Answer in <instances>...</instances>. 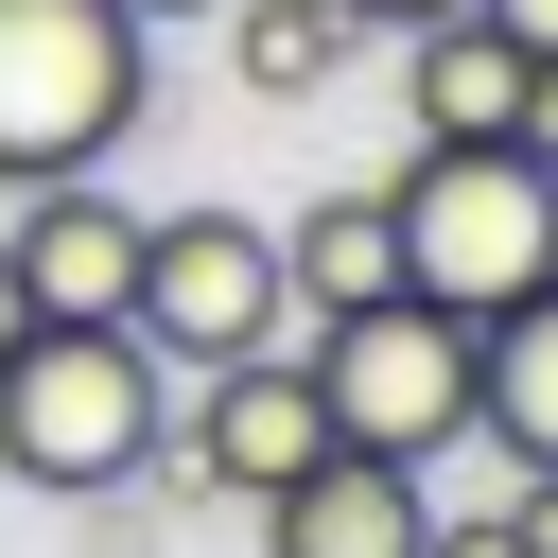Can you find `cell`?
<instances>
[{
	"mask_svg": "<svg viewBox=\"0 0 558 558\" xmlns=\"http://www.w3.org/2000/svg\"><path fill=\"white\" fill-rule=\"evenodd\" d=\"M384 244H401V296H418V314L488 331L506 296L558 279V174H541L523 140H418V157L384 174Z\"/></svg>",
	"mask_w": 558,
	"mask_h": 558,
	"instance_id": "cell-1",
	"label": "cell"
},
{
	"mask_svg": "<svg viewBox=\"0 0 558 558\" xmlns=\"http://www.w3.org/2000/svg\"><path fill=\"white\" fill-rule=\"evenodd\" d=\"M157 436H174V418H157V349H140V331H105V314H35V331L0 349V471H17V488H52V506H122Z\"/></svg>",
	"mask_w": 558,
	"mask_h": 558,
	"instance_id": "cell-2",
	"label": "cell"
},
{
	"mask_svg": "<svg viewBox=\"0 0 558 558\" xmlns=\"http://www.w3.org/2000/svg\"><path fill=\"white\" fill-rule=\"evenodd\" d=\"M140 87H157V52H140L122 0H0V192L105 174Z\"/></svg>",
	"mask_w": 558,
	"mask_h": 558,
	"instance_id": "cell-3",
	"label": "cell"
},
{
	"mask_svg": "<svg viewBox=\"0 0 558 558\" xmlns=\"http://www.w3.org/2000/svg\"><path fill=\"white\" fill-rule=\"evenodd\" d=\"M122 331L157 366H244V349H296V296H279V227L262 209H140V296Z\"/></svg>",
	"mask_w": 558,
	"mask_h": 558,
	"instance_id": "cell-4",
	"label": "cell"
},
{
	"mask_svg": "<svg viewBox=\"0 0 558 558\" xmlns=\"http://www.w3.org/2000/svg\"><path fill=\"white\" fill-rule=\"evenodd\" d=\"M296 366H314V418L349 436V453H436V436H471V331L453 314H418V296H366V314H314L296 331Z\"/></svg>",
	"mask_w": 558,
	"mask_h": 558,
	"instance_id": "cell-5",
	"label": "cell"
},
{
	"mask_svg": "<svg viewBox=\"0 0 558 558\" xmlns=\"http://www.w3.org/2000/svg\"><path fill=\"white\" fill-rule=\"evenodd\" d=\"M331 418H314V366L296 349H244V366H192V418H174V471L192 506H262L279 471H314Z\"/></svg>",
	"mask_w": 558,
	"mask_h": 558,
	"instance_id": "cell-6",
	"label": "cell"
},
{
	"mask_svg": "<svg viewBox=\"0 0 558 558\" xmlns=\"http://www.w3.org/2000/svg\"><path fill=\"white\" fill-rule=\"evenodd\" d=\"M0 262H17V314H105V331H122V296H140V209H122L105 174H52V192H17Z\"/></svg>",
	"mask_w": 558,
	"mask_h": 558,
	"instance_id": "cell-7",
	"label": "cell"
},
{
	"mask_svg": "<svg viewBox=\"0 0 558 558\" xmlns=\"http://www.w3.org/2000/svg\"><path fill=\"white\" fill-rule=\"evenodd\" d=\"M418 523H436L418 471H401V453H349V436L262 488V558H418Z\"/></svg>",
	"mask_w": 558,
	"mask_h": 558,
	"instance_id": "cell-8",
	"label": "cell"
},
{
	"mask_svg": "<svg viewBox=\"0 0 558 558\" xmlns=\"http://www.w3.org/2000/svg\"><path fill=\"white\" fill-rule=\"evenodd\" d=\"M401 122H418V140H506V122H523V35H488L471 0L418 17V35H401Z\"/></svg>",
	"mask_w": 558,
	"mask_h": 558,
	"instance_id": "cell-9",
	"label": "cell"
},
{
	"mask_svg": "<svg viewBox=\"0 0 558 558\" xmlns=\"http://www.w3.org/2000/svg\"><path fill=\"white\" fill-rule=\"evenodd\" d=\"M471 436H506L523 471H558V279L471 331Z\"/></svg>",
	"mask_w": 558,
	"mask_h": 558,
	"instance_id": "cell-10",
	"label": "cell"
},
{
	"mask_svg": "<svg viewBox=\"0 0 558 558\" xmlns=\"http://www.w3.org/2000/svg\"><path fill=\"white\" fill-rule=\"evenodd\" d=\"M279 296H296V331H314V314H366V296H401L384 192H314V209L279 227Z\"/></svg>",
	"mask_w": 558,
	"mask_h": 558,
	"instance_id": "cell-11",
	"label": "cell"
},
{
	"mask_svg": "<svg viewBox=\"0 0 558 558\" xmlns=\"http://www.w3.org/2000/svg\"><path fill=\"white\" fill-rule=\"evenodd\" d=\"M349 52H366V17H349V0H227V70H244L262 105H314Z\"/></svg>",
	"mask_w": 558,
	"mask_h": 558,
	"instance_id": "cell-12",
	"label": "cell"
},
{
	"mask_svg": "<svg viewBox=\"0 0 558 558\" xmlns=\"http://www.w3.org/2000/svg\"><path fill=\"white\" fill-rule=\"evenodd\" d=\"M506 140H523V157L558 174V52H523V122H506Z\"/></svg>",
	"mask_w": 558,
	"mask_h": 558,
	"instance_id": "cell-13",
	"label": "cell"
},
{
	"mask_svg": "<svg viewBox=\"0 0 558 558\" xmlns=\"http://www.w3.org/2000/svg\"><path fill=\"white\" fill-rule=\"evenodd\" d=\"M418 558H523V523L488 506V523H418Z\"/></svg>",
	"mask_w": 558,
	"mask_h": 558,
	"instance_id": "cell-14",
	"label": "cell"
},
{
	"mask_svg": "<svg viewBox=\"0 0 558 558\" xmlns=\"http://www.w3.org/2000/svg\"><path fill=\"white\" fill-rule=\"evenodd\" d=\"M488 35H523V52H558V0H471Z\"/></svg>",
	"mask_w": 558,
	"mask_h": 558,
	"instance_id": "cell-15",
	"label": "cell"
},
{
	"mask_svg": "<svg viewBox=\"0 0 558 558\" xmlns=\"http://www.w3.org/2000/svg\"><path fill=\"white\" fill-rule=\"evenodd\" d=\"M349 17H366V35H418V17H453V0H349Z\"/></svg>",
	"mask_w": 558,
	"mask_h": 558,
	"instance_id": "cell-16",
	"label": "cell"
},
{
	"mask_svg": "<svg viewBox=\"0 0 558 558\" xmlns=\"http://www.w3.org/2000/svg\"><path fill=\"white\" fill-rule=\"evenodd\" d=\"M122 17H140V35H157V17H227V0H122Z\"/></svg>",
	"mask_w": 558,
	"mask_h": 558,
	"instance_id": "cell-17",
	"label": "cell"
},
{
	"mask_svg": "<svg viewBox=\"0 0 558 558\" xmlns=\"http://www.w3.org/2000/svg\"><path fill=\"white\" fill-rule=\"evenodd\" d=\"M17 331H35V314H17V262H0V349H17Z\"/></svg>",
	"mask_w": 558,
	"mask_h": 558,
	"instance_id": "cell-18",
	"label": "cell"
}]
</instances>
